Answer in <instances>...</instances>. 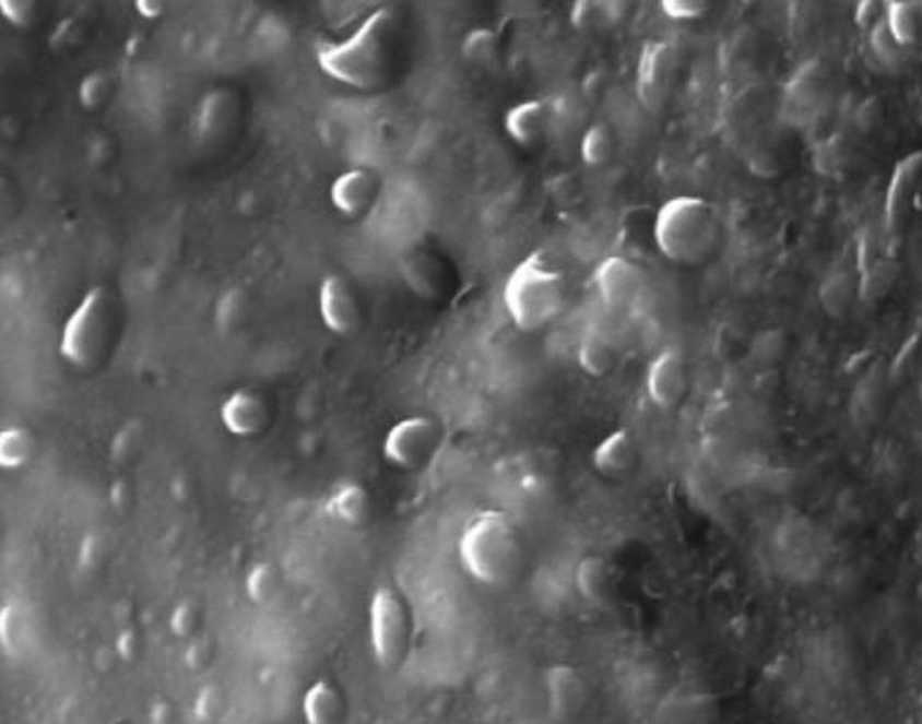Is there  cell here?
<instances>
[{"instance_id": "obj_21", "label": "cell", "mask_w": 922, "mask_h": 724, "mask_svg": "<svg viewBox=\"0 0 922 724\" xmlns=\"http://www.w3.org/2000/svg\"><path fill=\"white\" fill-rule=\"evenodd\" d=\"M884 21L887 29L893 34L894 39L900 47L913 45L920 36L921 29V3L896 0V2L884 3Z\"/></svg>"}, {"instance_id": "obj_35", "label": "cell", "mask_w": 922, "mask_h": 724, "mask_svg": "<svg viewBox=\"0 0 922 724\" xmlns=\"http://www.w3.org/2000/svg\"><path fill=\"white\" fill-rule=\"evenodd\" d=\"M0 10H2L3 16L15 26L27 27L36 20V3L34 2L3 0V2H0Z\"/></svg>"}, {"instance_id": "obj_12", "label": "cell", "mask_w": 922, "mask_h": 724, "mask_svg": "<svg viewBox=\"0 0 922 724\" xmlns=\"http://www.w3.org/2000/svg\"><path fill=\"white\" fill-rule=\"evenodd\" d=\"M322 324L338 335H348L358 328L359 304L350 284L339 275L322 280L318 294Z\"/></svg>"}, {"instance_id": "obj_22", "label": "cell", "mask_w": 922, "mask_h": 724, "mask_svg": "<svg viewBox=\"0 0 922 724\" xmlns=\"http://www.w3.org/2000/svg\"><path fill=\"white\" fill-rule=\"evenodd\" d=\"M858 296L859 282L849 270L830 273L819 290L824 310L834 318L844 317Z\"/></svg>"}, {"instance_id": "obj_24", "label": "cell", "mask_w": 922, "mask_h": 724, "mask_svg": "<svg viewBox=\"0 0 922 724\" xmlns=\"http://www.w3.org/2000/svg\"><path fill=\"white\" fill-rule=\"evenodd\" d=\"M341 713L342 699L334 686L318 681L308 689L304 698V715L308 723H334L341 719Z\"/></svg>"}, {"instance_id": "obj_28", "label": "cell", "mask_w": 922, "mask_h": 724, "mask_svg": "<svg viewBox=\"0 0 922 724\" xmlns=\"http://www.w3.org/2000/svg\"><path fill=\"white\" fill-rule=\"evenodd\" d=\"M613 151H615V140L606 124H592L582 134L580 154L586 165H603L612 158Z\"/></svg>"}, {"instance_id": "obj_2", "label": "cell", "mask_w": 922, "mask_h": 724, "mask_svg": "<svg viewBox=\"0 0 922 724\" xmlns=\"http://www.w3.org/2000/svg\"><path fill=\"white\" fill-rule=\"evenodd\" d=\"M459 556L464 570L480 583H506L521 563L518 530L503 512H481L464 526Z\"/></svg>"}, {"instance_id": "obj_38", "label": "cell", "mask_w": 922, "mask_h": 724, "mask_svg": "<svg viewBox=\"0 0 922 724\" xmlns=\"http://www.w3.org/2000/svg\"><path fill=\"white\" fill-rule=\"evenodd\" d=\"M876 10H878V5L876 2H861L858 5V12H855V19H858V23L865 26L868 24L870 21L873 20V16L876 15Z\"/></svg>"}, {"instance_id": "obj_26", "label": "cell", "mask_w": 922, "mask_h": 724, "mask_svg": "<svg viewBox=\"0 0 922 724\" xmlns=\"http://www.w3.org/2000/svg\"><path fill=\"white\" fill-rule=\"evenodd\" d=\"M849 145L841 133L831 134L827 140L820 141L814 149L813 165L819 175L825 178H837L848 168Z\"/></svg>"}, {"instance_id": "obj_27", "label": "cell", "mask_w": 922, "mask_h": 724, "mask_svg": "<svg viewBox=\"0 0 922 724\" xmlns=\"http://www.w3.org/2000/svg\"><path fill=\"white\" fill-rule=\"evenodd\" d=\"M500 40L490 27H474L461 41V55L474 66H487L497 58Z\"/></svg>"}, {"instance_id": "obj_32", "label": "cell", "mask_w": 922, "mask_h": 724, "mask_svg": "<svg viewBox=\"0 0 922 724\" xmlns=\"http://www.w3.org/2000/svg\"><path fill=\"white\" fill-rule=\"evenodd\" d=\"M110 92H113L110 79L104 72L96 71L83 79L79 88V98L85 109L95 110L106 104Z\"/></svg>"}, {"instance_id": "obj_29", "label": "cell", "mask_w": 922, "mask_h": 724, "mask_svg": "<svg viewBox=\"0 0 922 724\" xmlns=\"http://www.w3.org/2000/svg\"><path fill=\"white\" fill-rule=\"evenodd\" d=\"M33 447V438L26 429H5L0 436V463L7 470H16L27 463Z\"/></svg>"}, {"instance_id": "obj_20", "label": "cell", "mask_w": 922, "mask_h": 724, "mask_svg": "<svg viewBox=\"0 0 922 724\" xmlns=\"http://www.w3.org/2000/svg\"><path fill=\"white\" fill-rule=\"evenodd\" d=\"M636 456L634 441L626 429H618L602 439L592 453V463L603 476H619L629 470Z\"/></svg>"}, {"instance_id": "obj_39", "label": "cell", "mask_w": 922, "mask_h": 724, "mask_svg": "<svg viewBox=\"0 0 922 724\" xmlns=\"http://www.w3.org/2000/svg\"><path fill=\"white\" fill-rule=\"evenodd\" d=\"M138 10L142 16L145 19H157L158 15L162 13L163 3L162 2H151V0H142V2H137Z\"/></svg>"}, {"instance_id": "obj_30", "label": "cell", "mask_w": 922, "mask_h": 724, "mask_svg": "<svg viewBox=\"0 0 922 724\" xmlns=\"http://www.w3.org/2000/svg\"><path fill=\"white\" fill-rule=\"evenodd\" d=\"M870 48H872L873 57L878 60L883 68L896 71L902 66V47L897 44L893 34L887 29L884 19H879L870 27Z\"/></svg>"}, {"instance_id": "obj_11", "label": "cell", "mask_w": 922, "mask_h": 724, "mask_svg": "<svg viewBox=\"0 0 922 724\" xmlns=\"http://www.w3.org/2000/svg\"><path fill=\"white\" fill-rule=\"evenodd\" d=\"M594 284L606 307H629L642 293L643 273L640 266L629 259L612 256L602 261L595 270Z\"/></svg>"}, {"instance_id": "obj_13", "label": "cell", "mask_w": 922, "mask_h": 724, "mask_svg": "<svg viewBox=\"0 0 922 724\" xmlns=\"http://www.w3.org/2000/svg\"><path fill=\"white\" fill-rule=\"evenodd\" d=\"M686 390V367L682 353L667 348L651 361L647 372V391L651 403L662 411L675 407Z\"/></svg>"}, {"instance_id": "obj_23", "label": "cell", "mask_w": 922, "mask_h": 724, "mask_svg": "<svg viewBox=\"0 0 922 724\" xmlns=\"http://www.w3.org/2000/svg\"><path fill=\"white\" fill-rule=\"evenodd\" d=\"M575 583L586 602L595 605L603 604L610 591L608 565L602 557H586L575 571Z\"/></svg>"}, {"instance_id": "obj_9", "label": "cell", "mask_w": 922, "mask_h": 724, "mask_svg": "<svg viewBox=\"0 0 922 724\" xmlns=\"http://www.w3.org/2000/svg\"><path fill=\"white\" fill-rule=\"evenodd\" d=\"M241 117L240 96L227 86L208 93L193 117V133L204 145L221 144L230 137Z\"/></svg>"}, {"instance_id": "obj_7", "label": "cell", "mask_w": 922, "mask_h": 724, "mask_svg": "<svg viewBox=\"0 0 922 724\" xmlns=\"http://www.w3.org/2000/svg\"><path fill=\"white\" fill-rule=\"evenodd\" d=\"M439 439L441 435L432 418L422 415L404 418L391 426L385 436V460L400 470H418L433 459Z\"/></svg>"}, {"instance_id": "obj_17", "label": "cell", "mask_w": 922, "mask_h": 724, "mask_svg": "<svg viewBox=\"0 0 922 724\" xmlns=\"http://www.w3.org/2000/svg\"><path fill=\"white\" fill-rule=\"evenodd\" d=\"M549 109L539 99H529L512 106L506 112L505 131L516 144L529 147L539 144L549 127Z\"/></svg>"}, {"instance_id": "obj_37", "label": "cell", "mask_w": 922, "mask_h": 724, "mask_svg": "<svg viewBox=\"0 0 922 724\" xmlns=\"http://www.w3.org/2000/svg\"><path fill=\"white\" fill-rule=\"evenodd\" d=\"M878 107L879 106H875V103L870 102V99H868V102L863 104V106L861 107V110H859V117H858L859 127H861V130H863V131L872 130V128L875 127V123H876V121H878V117H879Z\"/></svg>"}, {"instance_id": "obj_1", "label": "cell", "mask_w": 922, "mask_h": 724, "mask_svg": "<svg viewBox=\"0 0 922 724\" xmlns=\"http://www.w3.org/2000/svg\"><path fill=\"white\" fill-rule=\"evenodd\" d=\"M393 44V19L385 9L370 13L355 33L322 45L318 64L332 81L356 90H374L387 79Z\"/></svg>"}, {"instance_id": "obj_36", "label": "cell", "mask_w": 922, "mask_h": 724, "mask_svg": "<svg viewBox=\"0 0 922 724\" xmlns=\"http://www.w3.org/2000/svg\"><path fill=\"white\" fill-rule=\"evenodd\" d=\"M249 595L255 602L269 601L270 594L275 591V577H273L272 568L258 567L249 577Z\"/></svg>"}, {"instance_id": "obj_25", "label": "cell", "mask_w": 922, "mask_h": 724, "mask_svg": "<svg viewBox=\"0 0 922 724\" xmlns=\"http://www.w3.org/2000/svg\"><path fill=\"white\" fill-rule=\"evenodd\" d=\"M921 166V154H914L905 157L899 165L894 169L893 181H890L889 190H887L886 213L889 225L896 224L899 219V214L902 213L905 200L910 193L911 186L917 179L918 171Z\"/></svg>"}, {"instance_id": "obj_31", "label": "cell", "mask_w": 922, "mask_h": 724, "mask_svg": "<svg viewBox=\"0 0 922 724\" xmlns=\"http://www.w3.org/2000/svg\"><path fill=\"white\" fill-rule=\"evenodd\" d=\"M896 265L889 261H878L866 266L859 282V297L863 300H875L884 296L896 280Z\"/></svg>"}, {"instance_id": "obj_14", "label": "cell", "mask_w": 922, "mask_h": 724, "mask_svg": "<svg viewBox=\"0 0 922 724\" xmlns=\"http://www.w3.org/2000/svg\"><path fill=\"white\" fill-rule=\"evenodd\" d=\"M544 685H546L551 715L554 719H574L584 707L588 688L577 668L565 664L553 665L547 668Z\"/></svg>"}, {"instance_id": "obj_8", "label": "cell", "mask_w": 922, "mask_h": 724, "mask_svg": "<svg viewBox=\"0 0 922 724\" xmlns=\"http://www.w3.org/2000/svg\"><path fill=\"white\" fill-rule=\"evenodd\" d=\"M827 71L823 62H804L783 86L781 114L792 127H804L819 117L827 96Z\"/></svg>"}, {"instance_id": "obj_33", "label": "cell", "mask_w": 922, "mask_h": 724, "mask_svg": "<svg viewBox=\"0 0 922 724\" xmlns=\"http://www.w3.org/2000/svg\"><path fill=\"white\" fill-rule=\"evenodd\" d=\"M709 7V2L704 0H665L661 3L664 15L678 21L701 19Z\"/></svg>"}, {"instance_id": "obj_6", "label": "cell", "mask_w": 922, "mask_h": 724, "mask_svg": "<svg viewBox=\"0 0 922 724\" xmlns=\"http://www.w3.org/2000/svg\"><path fill=\"white\" fill-rule=\"evenodd\" d=\"M370 644L383 668H394L404 660L409 643V624L400 595L380 587L370 602Z\"/></svg>"}, {"instance_id": "obj_19", "label": "cell", "mask_w": 922, "mask_h": 724, "mask_svg": "<svg viewBox=\"0 0 922 724\" xmlns=\"http://www.w3.org/2000/svg\"><path fill=\"white\" fill-rule=\"evenodd\" d=\"M326 511L335 521L350 526H362L369 519L370 498L359 484L345 483L335 487L326 503Z\"/></svg>"}, {"instance_id": "obj_4", "label": "cell", "mask_w": 922, "mask_h": 724, "mask_svg": "<svg viewBox=\"0 0 922 724\" xmlns=\"http://www.w3.org/2000/svg\"><path fill=\"white\" fill-rule=\"evenodd\" d=\"M564 300V278L539 252L515 266L503 289L506 311L522 332L539 331L549 324L560 313Z\"/></svg>"}, {"instance_id": "obj_18", "label": "cell", "mask_w": 922, "mask_h": 724, "mask_svg": "<svg viewBox=\"0 0 922 724\" xmlns=\"http://www.w3.org/2000/svg\"><path fill=\"white\" fill-rule=\"evenodd\" d=\"M618 363L615 339L601 328H589L578 346V364L588 376L603 377Z\"/></svg>"}, {"instance_id": "obj_34", "label": "cell", "mask_w": 922, "mask_h": 724, "mask_svg": "<svg viewBox=\"0 0 922 724\" xmlns=\"http://www.w3.org/2000/svg\"><path fill=\"white\" fill-rule=\"evenodd\" d=\"M748 169L752 175L760 179H772L781 173V162L778 155L769 149H758L752 152L750 157L747 158Z\"/></svg>"}, {"instance_id": "obj_5", "label": "cell", "mask_w": 922, "mask_h": 724, "mask_svg": "<svg viewBox=\"0 0 922 724\" xmlns=\"http://www.w3.org/2000/svg\"><path fill=\"white\" fill-rule=\"evenodd\" d=\"M116 324L117 305L113 294L106 287H93L64 322L61 358L79 369L92 367L103 358L113 341Z\"/></svg>"}, {"instance_id": "obj_16", "label": "cell", "mask_w": 922, "mask_h": 724, "mask_svg": "<svg viewBox=\"0 0 922 724\" xmlns=\"http://www.w3.org/2000/svg\"><path fill=\"white\" fill-rule=\"evenodd\" d=\"M376 195V179L367 169L342 173L331 186V202L343 216H358Z\"/></svg>"}, {"instance_id": "obj_10", "label": "cell", "mask_w": 922, "mask_h": 724, "mask_svg": "<svg viewBox=\"0 0 922 724\" xmlns=\"http://www.w3.org/2000/svg\"><path fill=\"white\" fill-rule=\"evenodd\" d=\"M675 69V55L667 41H650L640 54L637 93L645 106L658 109L665 102Z\"/></svg>"}, {"instance_id": "obj_15", "label": "cell", "mask_w": 922, "mask_h": 724, "mask_svg": "<svg viewBox=\"0 0 922 724\" xmlns=\"http://www.w3.org/2000/svg\"><path fill=\"white\" fill-rule=\"evenodd\" d=\"M221 422L230 435L240 438L258 435L267 423V405L255 391H235L222 404Z\"/></svg>"}, {"instance_id": "obj_3", "label": "cell", "mask_w": 922, "mask_h": 724, "mask_svg": "<svg viewBox=\"0 0 922 724\" xmlns=\"http://www.w3.org/2000/svg\"><path fill=\"white\" fill-rule=\"evenodd\" d=\"M653 237L669 261L701 263L712 254L719 238L716 210L698 197H675L658 211Z\"/></svg>"}]
</instances>
